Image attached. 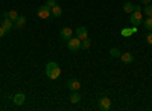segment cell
<instances>
[{"label": "cell", "instance_id": "obj_4", "mask_svg": "<svg viewBox=\"0 0 152 111\" xmlns=\"http://www.w3.org/2000/svg\"><path fill=\"white\" fill-rule=\"evenodd\" d=\"M129 21L132 26H138V24L143 23V17H142V11H132L131 12V17H129Z\"/></svg>", "mask_w": 152, "mask_h": 111}, {"label": "cell", "instance_id": "obj_8", "mask_svg": "<svg viewBox=\"0 0 152 111\" xmlns=\"http://www.w3.org/2000/svg\"><path fill=\"white\" fill-rule=\"evenodd\" d=\"M59 35H61L62 40H69V38H72V37H73V31L70 28H62L61 32H59Z\"/></svg>", "mask_w": 152, "mask_h": 111}, {"label": "cell", "instance_id": "obj_16", "mask_svg": "<svg viewBox=\"0 0 152 111\" xmlns=\"http://www.w3.org/2000/svg\"><path fill=\"white\" fill-rule=\"evenodd\" d=\"M3 17H8V18H11L12 21H15L17 18H18V14L15 11H6L5 14H3Z\"/></svg>", "mask_w": 152, "mask_h": 111}, {"label": "cell", "instance_id": "obj_26", "mask_svg": "<svg viewBox=\"0 0 152 111\" xmlns=\"http://www.w3.org/2000/svg\"><path fill=\"white\" fill-rule=\"evenodd\" d=\"M0 24H2V18H0Z\"/></svg>", "mask_w": 152, "mask_h": 111}, {"label": "cell", "instance_id": "obj_7", "mask_svg": "<svg viewBox=\"0 0 152 111\" xmlns=\"http://www.w3.org/2000/svg\"><path fill=\"white\" fill-rule=\"evenodd\" d=\"M76 37L82 41V40H85V38H88V32H87V28H84V26H81V28H78L76 29Z\"/></svg>", "mask_w": 152, "mask_h": 111}, {"label": "cell", "instance_id": "obj_22", "mask_svg": "<svg viewBox=\"0 0 152 111\" xmlns=\"http://www.w3.org/2000/svg\"><path fill=\"white\" fill-rule=\"evenodd\" d=\"M46 5H47L50 9H52L53 6H56V2H55V0H47V3H46Z\"/></svg>", "mask_w": 152, "mask_h": 111}, {"label": "cell", "instance_id": "obj_27", "mask_svg": "<svg viewBox=\"0 0 152 111\" xmlns=\"http://www.w3.org/2000/svg\"><path fill=\"white\" fill-rule=\"evenodd\" d=\"M151 3H152V0H151Z\"/></svg>", "mask_w": 152, "mask_h": 111}, {"label": "cell", "instance_id": "obj_19", "mask_svg": "<svg viewBox=\"0 0 152 111\" xmlns=\"http://www.w3.org/2000/svg\"><path fill=\"white\" fill-rule=\"evenodd\" d=\"M90 46H91V40L90 38H85V40L81 41V49H90Z\"/></svg>", "mask_w": 152, "mask_h": 111}, {"label": "cell", "instance_id": "obj_18", "mask_svg": "<svg viewBox=\"0 0 152 111\" xmlns=\"http://www.w3.org/2000/svg\"><path fill=\"white\" fill-rule=\"evenodd\" d=\"M143 24H145L146 31H151V32H152V17L145 18V20H143Z\"/></svg>", "mask_w": 152, "mask_h": 111}, {"label": "cell", "instance_id": "obj_5", "mask_svg": "<svg viewBox=\"0 0 152 111\" xmlns=\"http://www.w3.org/2000/svg\"><path fill=\"white\" fill-rule=\"evenodd\" d=\"M97 107L102 110V111H108L111 108V99H110V97H107V96H102L99 99V102H97Z\"/></svg>", "mask_w": 152, "mask_h": 111}, {"label": "cell", "instance_id": "obj_11", "mask_svg": "<svg viewBox=\"0 0 152 111\" xmlns=\"http://www.w3.org/2000/svg\"><path fill=\"white\" fill-rule=\"evenodd\" d=\"M24 24H26V17H24V15H18V18L14 21L15 29H23Z\"/></svg>", "mask_w": 152, "mask_h": 111}, {"label": "cell", "instance_id": "obj_2", "mask_svg": "<svg viewBox=\"0 0 152 111\" xmlns=\"http://www.w3.org/2000/svg\"><path fill=\"white\" fill-rule=\"evenodd\" d=\"M37 15L40 18H43V20H47V18H50V15H52V9H50L47 5H41L37 9Z\"/></svg>", "mask_w": 152, "mask_h": 111}, {"label": "cell", "instance_id": "obj_14", "mask_svg": "<svg viewBox=\"0 0 152 111\" xmlns=\"http://www.w3.org/2000/svg\"><path fill=\"white\" fill-rule=\"evenodd\" d=\"M135 32H137V26H134L132 29H128V28H123L120 34H122V37H125V38H126V37H131V35H132V34H135Z\"/></svg>", "mask_w": 152, "mask_h": 111}, {"label": "cell", "instance_id": "obj_3", "mask_svg": "<svg viewBox=\"0 0 152 111\" xmlns=\"http://www.w3.org/2000/svg\"><path fill=\"white\" fill-rule=\"evenodd\" d=\"M67 47L70 52H76L81 49V40L78 38V37H72V38L67 40Z\"/></svg>", "mask_w": 152, "mask_h": 111}, {"label": "cell", "instance_id": "obj_9", "mask_svg": "<svg viewBox=\"0 0 152 111\" xmlns=\"http://www.w3.org/2000/svg\"><path fill=\"white\" fill-rule=\"evenodd\" d=\"M120 59L123 61L125 64H131V63H134V55L129 53V52H125V53L120 55Z\"/></svg>", "mask_w": 152, "mask_h": 111}, {"label": "cell", "instance_id": "obj_6", "mask_svg": "<svg viewBox=\"0 0 152 111\" xmlns=\"http://www.w3.org/2000/svg\"><path fill=\"white\" fill-rule=\"evenodd\" d=\"M67 87H69L70 91H79V88H81V82H79L78 79H75V78H73V79L69 81Z\"/></svg>", "mask_w": 152, "mask_h": 111}, {"label": "cell", "instance_id": "obj_21", "mask_svg": "<svg viewBox=\"0 0 152 111\" xmlns=\"http://www.w3.org/2000/svg\"><path fill=\"white\" fill-rule=\"evenodd\" d=\"M143 11H145V14H146L148 17H152V3H149V5H145Z\"/></svg>", "mask_w": 152, "mask_h": 111}, {"label": "cell", "instance_id": "obj_20", "mask_svg": "<svg viewBox=\"0 0 152 111\" xmlns=\"http://www.w3.org/2000/svg\"><path fill=\"white\" fill-rule=\"evenodd\" d=\"M110 53L113 55V58H120V55H122V52L119 50L117 47H113L111 50H110Z\"/></svg>", "mask_w": 152, "mask_h": 111}, {"label": "cell", "instance_id": "obj_23", "mask_svg": "<svg viewBox=\"0 0 152 111\" xmlns=\"http://www.w3.org/2000/svg\"><path fill=\"white\" fill-rule=\"evenodd\" d=\"M146 41H148L149 46H152V32H149V34L146 35Z\"/></svg>", "mask_w": 152, "mask_h": 111}, {"label": "cell", "instance_id": "obj_24", "mask_svg": "<svg viewBox=\"0 0 152 111\" xmlns=\"http://www.w3.org/2000/svg\"><path fill=\"white\" fill-rule=\"evenodd\" d=\"M6 34H8V31H6V29L2 26V24H0V37H5Z\"/></svg>", "mask_w": 152, "mask_h": 111}, {"label": "cell", "instance_id": "obj_12", "mask_svg": "<svg viewBox=\"0 0 152 111\" xmlns=\"http://www.w3.org/2000/svg\"><path fill=\"white\" fill-rule=\"evenodd\" d=\"M2 26L9 32V31H12V28H14V21H12L11 18H8V17H3V21H2Z\"/></svg>", "mask_w": 152, "mask_h": 111}, {"label": "cell", "instance_id": "obj_25", "mask_svg": "<svg viewBox=\"0 0 152 111\" xmlns=\"http://www.w3.org/2000/svg\"><path fill=\"white\" fill-rule=\"evenodd\" d=\"M142 3H143V5H149L151 0H142Z\"/></svg>", "mask_w": 152, "mask_h": 111}, {"label": "cell", "instance_id": "obj_15", "mask_svg": "<svg viewBox=\"0 0 152 111\" xmlns=\"http://www.w3.org/2000/svg\"><path fill=\"white\" fill-rule=\"evenodd\" d=\"M61 15H62V9H61V6H58V5L53 6V8H52V17H53V18H59Z\"/></svg>", "mask_w": 152, "mask_h": 111}, {"label": "cell", "instance_id": "obj_10", "mask_svg": "<svg viewBox=\"0 0 152 111\" xmlns=\"http://www.w3.org/2000/svg\"><path fill=\"white\" fill-rule=\"evenodd\" d=\"M12 101H14L15 105H23L24 101H26V96H24V93H15V96H14Z\"/></svg>", "mask_w": 152, "mask_h": 111}, {"label": "cell", "instance_id": "obj_13", "mask_svg": "<svg viewBox=\"0 0 152 111\" xmlns=\"http://www.w3.org/2000/svg\"><path fill=\"white\" fill-rule=\"evenodd\" d=\"M69 99H70L72 104H79V102H81V94H79L78 91H72Z\"/></svg>", "mask_w": 152, "mask_h": 111}, {"label": "cell", "instance_id": "obj_17", "mask_svg": "<svg viewBox=\"0 0 152 111\" xmlns=\"http://www.w3.org/2000/svg\"><path fill=\"white\" fill-rule=\"evenodd\" d=\"M134 3H131V2H125L123 3V12H132L134 11Z\"/></svg>", "mask_w": 152, "mask_h": 111}, {"label": "cell", "instance_id": "obj_1", "mask_svg": "<svg viewBox=\"0 0 152 111\" xmlns=\"http://www.w3.org/2000/svg\"><path fill=\"white\" fill-rule=\"evenodd\" d=\"M46 75L49 79H58L59 75H61V69L56 63H53V61H50V63L46 64Z\"/></svg>", "mask_w": 152, "mask_h": 111}]
</instances>
